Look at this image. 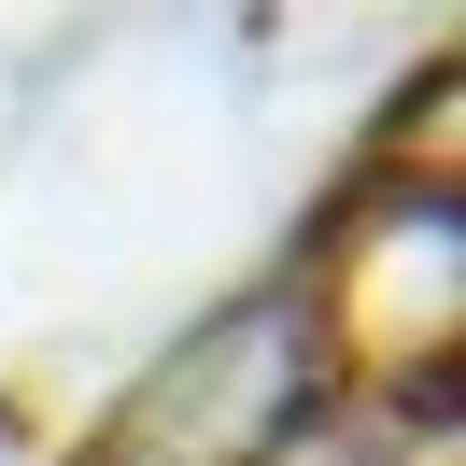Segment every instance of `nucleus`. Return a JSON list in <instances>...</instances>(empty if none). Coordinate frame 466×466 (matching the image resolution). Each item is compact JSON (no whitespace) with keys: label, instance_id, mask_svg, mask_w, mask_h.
<instances>
[{"label":"nucleus","instance_id":"2","mask_svg":"<svg viewBox=\"0 0 466 466\" xmlns=\"http://www.w3.org/2000/svg\"><path fill=\"white\" fill-rule=\"evenodd\" d=\"M410 156H438V170H466V43H452V71L424 86V142Z\"/></svg>","mask_w":466,"mask_h":466},{"label":"nucleus","instance_id":"1","mask_svg":"<svg viewBox=\"0 0 466 466\" xmlns=\"http://www.w3.org/2000/svg\"><path fill=\"white\" fill-rule=\"evenodd\" d=\"M297 283L339 353V396H368L410 438L438 410H466V170H438V156L368 170Z\"/></svg>","mask_w":466,"mask_h":466}]
</instances>
